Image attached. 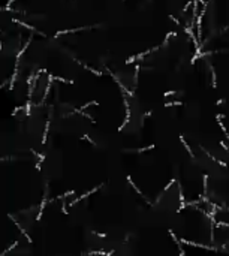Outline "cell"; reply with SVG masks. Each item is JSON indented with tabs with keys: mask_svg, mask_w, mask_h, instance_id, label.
<instances>
[{
	"mask_svg": "<svg viewBox=\"0 0 229 256\" xmlns=\"http://www.w3.org/2000/svg\"><path fill=\"white\" fill-rule=\"evenodd\" d=\"M153 148H154V145H148V147H145V148H138L136 151L141 153V151H147V150H153Z\"/></svg>",
	"mask_w": 229,
	"mask_h": 256,
	"instance_id": "obj_2",
	"label": "cell"
},
{
	"mask_svg": "<svg viewBox=\"0 0 229 256\" xmlns=\"http://www.w3.org/2000/svg\"><path fill=\"white\" fill-rule=\"evenodd\" d=\"M94 235H97V237H102V238H105L106 237V234H100V232H93Z\"/></svg>",
	"mask_w": 229,
	"mask_h": 256,
	"instance_id": "obj_3",
	"label": "cell"
},
{
	"mask_svg": "<svg viewBox=\"0 0 229 256\" xmlns=\"http://www.w3.org/2000/svg\"><path fill=\"white\" fill-rule=\"evenodd\" d=\"M81 139H87V141H88L90 144H93V145L96 144V142H94V141H93V139H91L90 136H88V135H84V136H81Z\"/></svg>",
	"mask_w": 229,
	"mask_h": 256,
	"instance_id": "obj_1",
	"label": "cell"
}]
</instances>
